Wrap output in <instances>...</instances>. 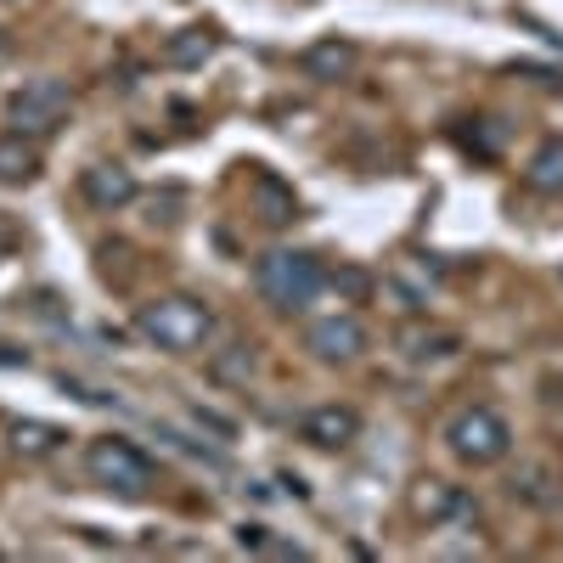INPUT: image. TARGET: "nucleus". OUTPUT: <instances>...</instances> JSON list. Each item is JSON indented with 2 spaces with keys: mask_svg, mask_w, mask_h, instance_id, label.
<instances>
[{
  "mask_svg": "<svg viewBox=\"0 0 563 563\" xmlns=\"http://www.w3.org/2000/svg\"><path fill=\"white\" fill-rule=\"evenodd\" d=\"M34 169H40L34 141H23V130L0 135V186H23V180H34Z\"/></svg>",
  "mask_w": 563,
  "mask_h": 563,
  "instance_id": "11",
  "label": "nucleus"
},
{
  "mask_svg": "<svg viewBox=\"0 0 563 563\" xmlns=\"http://www.w3.org/2000/svg\"><path fill=\"white\" fill-rule=\"evenodd\" d=\"M417 507H422V512H462L467 501H462V490H451V485L429 479V490H417Z\"/></svg>",
  "mask_w": 563,
  "mask_h": 563,
  "instance_id": "16",
  "label": "nucleus"
},
{
  "mask_svg": "<svg viewBox=\"0 0 563 563\" xmlns=\"http://www.w3.org/2000/svg\"><path fill=\"white\" fill-rule=\"evenodd\" d=\"M12 445H18L23 456H52V451L63 445V429H52V422H18Z\"/></svg>",
  "mask_w": 563,
  "mask_h": 563,
  "instance_id": "12",
  "label": "nucleus"
},
{
  "mask_svg": "<svg viewBox=\"0 0 563 563\" xmlns=\"http://www.w3.org/2000/svg\"><path fill=\"white\" fill-rule=\"evenodd\" d=\"M525 186L541 192V198H563V135H552V141L536 147V158L525 164Z\"/></svg>",
  "mask_w": 563,
  "mask_h": 563,
  "instance_id": "9",
  "label": "nucleus"
},
{
  "mask_svg": "<svg viewBox=\"0 0 563 563\" xmlns=\"http://www.w3.org/2000/svg\"><path fill=\"white\" fill-rule=\"evenodd\" d=\"M79 192L97 203V209H124L135 198V175L124 164H90L85 180H79Z\"/></svg>",
  "mask_w": 563,
  "mask_h": 563,
  "instance_id": "8",
  "label": "nucleus"
},
{
  "mask_svg": "<svg viewBox=\"0 0 563 563\" xmlns=\"http://www.w3.org/2000/svg\"><path fill=\"white\" fill-rule=\"evenodd\" d=\"M299 434H305L316 451H344V445L361 440V417H355V406L327 400V406H310V411L299 417Z\"/></svg>",
  "mask_w": 563,
  "mask_h": 563,
  "instance_id": "7",
  "label": "nucleus"
},
{
  "mask_svg": "<svg viewBox=\"0 0 563 563\" xmlns=\"http://www.w3.org/2000/svg\"><path fill=\"white\" fill-rule=\"evenodd\" d=\"M456 350V333H445V327H417V333H406V355L411 361H440Z\"/></svg>",
  "mask_w": 563,
  "mask_h": 563,
  "instance_id": "13",
  "label": "nucleus"
},
{
  "mask_svg": "<svg viewBox=\"0 0 563 563\" xmlns=\"http://www.w3.org/2000/svg\"><path fill=\"white\" fill-rule=\"evenodd\" d=\"M74 108V90L63 79H29L18 97H12V124L23 135H45V130H57Z\"/></svg>",
  "mask_w": 563,
  "mask_h": 563,
  "instance_id": "5",
  "label": "nucleus"
},
{
  "mask_svg": "<svg viewBox=\"0 0 563 563\" xmlns=\"http://www.w3.org/2000/svg\"><path fill=\"white\" fill-rule=\"evenodd\" d=\"M321 282H327V271H321V260L305 254V249H271V254H260V265H254L260 299H265L271 310H288V316L305 310V305H316Z\"/></svg>",
  "mask_w": 563,
  "mask_h": 563,
  "instance_id": "2",
  "label": "nucleus"
},
{
  "mask_svg": "<svg viewBox=\"0 0 563 563\" xmlns=\"http://www.w3.org/2000/svg\"><path fill=\"white\" fill-rule=\"evenodd\" d=\"M305 350H310L316 361H355V355L366 350V327H361V316H350V310L310 316V321H305Z\"/></svg>",
  "mask_w": 563,
  "mask_h": 563,
  "instance_id": "6",
  "label": "nucleus"
},
{
  "mask_svg": "<svg viewBox=\"0 0 563 563\" xmlns=\"http://www.w3.org/2000/svg\"><path fill=\"white\" fill-rule=\"evenodd\" d=\"M214 327H220L214 310H209L203 299H186V294H175V299H153V305H141V310H135V333L147 339V344H158V350H169V355L209 350Z\"/></svg>",
  "mask_w": 563,
  "mask_h": 563,
  "instance_id": "1",
  "label": "nucleus"
},
{
  "mask_svg": "<svg viewBox=\"0 0 563 563\" xmlns=\"http://www.w3.org/2000/svg\"><path fill=\"white\" fill-rule=\"evenodd\" d=\"M445 451L467 467H496L512 451V429H507V417L496 406H462L445 422Z\"/></svg>",
  "mask_w": 563,
  "mask_h": 563,
  "instance_id": "3",
  "label": "nucleus"
},
{
  "mask_svg": "<svg viewBox=\"0 0 563 563\" xmlns=\"http://www.w3.org/2000/svg\"><path fill=\"white\" fill-rule=\"evenodd\" d=\"M192 422H198V429H209L220 445H225L231 434H238V422H231V417H220V411H209V406H192Z\"/></svg>",
  "mask_w": 563,
  "mask_h": 563,
  "instance_id": "17",
  "label": "nucleus"
},
{
  "mask_svg": "<svg viewBox=\"0 0 563 563\" xmlns=\"http://www.w3.org/2000/svg\"><path fill=\"white\" fill-rule=\"evenodd\" d=\"M85 474L97 479L102 490H113V496H147L153 485H158V467L147 462V451L141 445H130V440H119V434H108V440H90L85 445Z\"/></svg>",
  "mask_w": 563,
  "mask_h": 563,
  "instance_id": "4",
  "label": "nucleus"
},
{
  "mask_svg": "<svg viewBox=\"0 0 563 563\" xmlns=\"http://www.w3.org/2000/svg\"><path fill=\"white\" fill-rule=\"evenodd\" d=\"M299 68H305L310 79H344V74L355 68V45L339 40V34H333V40H316L310 52L299 57Z\"/></svg>",
  "mask_w": 563,
  "mask_h": 563,
  "instance_id": "10",
  "label": "nucleus"
},
{
  "mask_svg": "<svg viewBox=\"0 0 563 563\" xmlns=\"http://www.w3.org/2000/svg\"><path fill=\"white\" fill-rule=\"evenodd\" d=\"M254 372V344H225V355H214V378L225 384H249Z\"/></svg>",
  "mask_w": 563,
  "mask_h": 563,
  "instance_id": "14",
  "label": "nucleus"
},
{
  "mask_svg": "<svg viewBox=\"0 0 563 563\" xmlns=\"http://www.w3.org/2000/svg\"><path fill=\"white\" fill-rule=\"evenodd\" d=\"M209 52H214V40H209V34H198V29L169 40V63H175V68H192V63H203Z\"/></svg>",
  "mask_w": 563,
  "mask_h": 563,
  "instance_id": "15",
  "label": "nucleus"
}]
</instances>
